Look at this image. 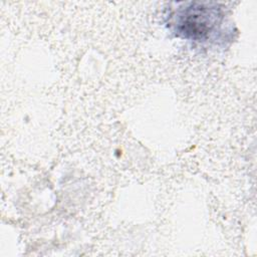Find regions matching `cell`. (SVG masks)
Wrapping results in <instances>:
<instances>
[{"mask_svg": "<svg viewBox=\"0 0 257 257\" xmlns=\"http://www.w3.org/2000/svg\"><path fill=\"white\" fill-rule=\"evenodd\" d=\"M224 20L222 7L213 2L180 3L171 16V24L178 36L204 41L220 28Z\"/></svg>", "mask_w": 257, "mask_h": 257, "instance_id": "6da1fadb", "label": "cell"}]
</instances>
